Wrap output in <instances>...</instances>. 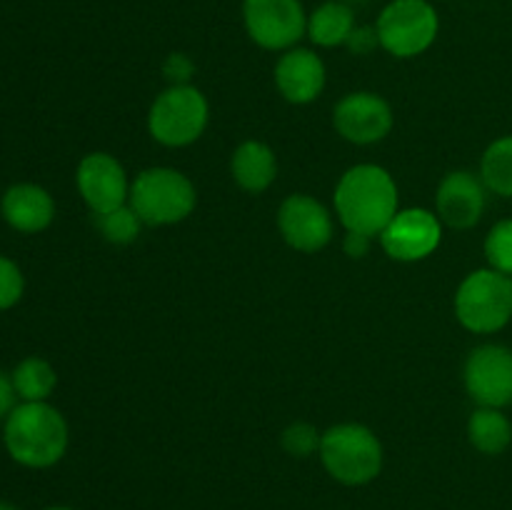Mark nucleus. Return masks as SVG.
Wrapping results in <instances>:
<instances>
[{
    "mask_svg": "<svg viewBox=\"0 0 512 510\" xmlns=\"http://www.w3.org/2000/svg\"><path fill=\"white\" fill-rule=\"evenodd\" d=\"M333 205L345 230L375 238L400 210L398 183L383 165L358 163L340 175Z\"/></svg>",
    "mask_w": 512,
    "mask_h": 510,
    "instance_id": "nucleus-1",
    "label": "nucleus"
},
{
    "mask_svg": "<svg viewBox=\"0 0 512 510\" xmlns=\"http://www.w3.org/2000/svg\"><path fill=\"white\" fill-rule=\"evenodd\" d=\"M5 448L25 468H50L68 450V423L63 413L45 403H20L5 418Z\"/></svg>",
    "mask_w": 512,
    "mask_h": 510,
    "instance_id": "nucleus-2",
    "label": "nucleus"
},
{
    "mask_svg": "<svg viewBox=\"0 0 512 510\" xmlns=\"http://www.w3.org/2000/svg\"><path fill=\"white\" fill-rule=\"evenodd\" d=\"M320 463L328 470V475L338 483L368 485L383 470V443L363 423H338L323 430L320 440Z\"/></svg>",
    "mask_w": 512,
    "mask_h": 510,
    "instance_id": "nucleus-3",
    "label": "nucleus"
},
{
    "mask_svg": "<svg viewBox=\"0 0 512 510\" xmlns=\"http://www.w3.org/2000/svg\"><path fill=\"white\" fill-rule=\"evenodd\" d=\"M128 205L145 225L163 228V225L183 223L193 215L198 205V190L183 170L155 165L145 168L133 180Z\"/></svg>",
    "mask_w": 512,
    "mask_h": 510,
    "instance_id": "nucleus-4",
    "label": "nucleus"
},
{
    "mask_svg": "<svg viewBox=\"0 0 512 510\" xmlns=\"http://www.w3.org/2000/svg\"><path fill=\"white\" fill-rule=\"evenodd\" d=\"M455 318L468 333H500L512 320V278L493 268H478L455 290Z\"/></svg>",
    "mask_w": 512,
    "mask_h": 510,
    "instance_id": "nucleus-5",
    "label": "nucleus"
},
{
    "mask_svg": "<svg viewBox=\"0 0 512 510\" xmlns=\"http://www.w3.org/2000/svg\"><path fill=\"white\" fill-rule=\"evenodd\" d=\"M210 120V105L195 85H168L148 110V130L165 148H185L200 140Z\"/></svg>",
    "mask_w": 512,
    "mask_h": 510,
    "instance_id": "nucleus-6",
    "label": "nucleus"
},
{
    "mask_svg": "<svg viewBox=\"0 0 512 510\" xmlns=\"http://www.w3.org/2000/svg\"><path fill=\"white\" fill-rule=\"evenodd\" d=\"M380 48L395 58H418L435 43L440 30L438 10L430 0H393L378 15Z\"/></svg>",
    "mask_w": 512,
    "mask_h": 510,
    "instance_id": "nucleus-7",
    "label": "nucleus"
},
{
    "mask_svg": "<svg viewBox=\"0 0 512 510\" xmlns=\"http://www.w3.org/2000/svg\"><path fill=\"white\" fill-rule=\"evenodd\" d=\"M250 40L265 50H290L308 35V15L300 0H243Z\"/></svg>",
    "mask_w": 512,
    "mask_h": 510,
    "instance_id": "nucleus-8",
    "label": "nucleus"
},
{
    "mask_svg": "<svg viewBox=\"0 0 512 510\" xmlns=\"http://www.w3.org/2000/svg\"><path fill=\"white\" fill-rule=\"evenodd\" d=\"M463 383L480 408H505L512 403V348L483 343L470 350L463 365Z\"/></svg>",
    "mask_w": 512,
    "mask_h": 510,
    "instance_id": "nucleus-9",
    "label": "nucleus"
},
{
    "mask_svg": "<svg viewBox=\"0 0 512 510\" xmlns=\"http://www.w3.org/2000/svg\"><path fill=\"white\" fill-rule=\"evenodd\" d=\"M443 228L445 225L440 223L435 210L400 208L378 235V240L388 258L398 263H418L440 248Z\"/></svg>",
    "mask_w": 512,
    "mask_h": 510,
    "instance_id": "nucleus-10",
    "label": "nucleus"
},
{
    "mask_svg": "<svg viewBox=\"0 0 512 510\" xmlns=\"http://www.w3.org/2000/svg\"><path fill=\"white\" fill-rule=\"evenodd\" d=\"M393 108L388 100L370 90L343 95L333 108V125L343 140L353 145H375L393 130Z\"/></svg>",
    "mask_w": 512,
    "mask_h": 510,
    "instance_id": "nucleus-11",
    "label": "nucleus"
},
{
    "mask_svg": "<svg viewBox=\"0 0 512 510\" xmlns=\"http://www.w3.org/2000/svg\"><path fill=\"white\" fill-rule=\"evenodd\" d=\"M278 230L298 253H320L335 235L333 213L308 193H293L280 203Z\"/></svg>",
    "mask_w": 512,
    "mask_h": 510,
    "instance_id": "nucleus-12",
    "label": "nucleus"
},
{
    "mask_svg": "<svg viewBox=\"0 0 512 510\" xmlns=\"http://www.w3.org/2000/svg\"><path fill=\"white\" fill-rule=\"evenodd\" d=\"M75 183H78L80 198L95 215H105L128 205L130 185H133L125 173V165L115 155L100 153V150L80 160Z\"/></svg>",
    "mask_w": 512,
    "mask_h": 510,
    "instance_id": "nucleus-13",
    "label": "nucleus"
},
{
    "mask_svg": "<svg viewBox=\"0 0 512 510\" xmlns=\"http://www.w3.org/2000/svg\"><path fill=\"white\" fill-rule=\"evenodd\" d=\"M488 193L483 178L473 170H450L435 193V213L445 228L470 230L483 220L488 208Z\"/></svg>",
    "mask_w": 512,
    "mask_h": 510,
    "instance_id": "nucleus-14",
    "label": "nucleus"
},
{
    "mask_svg": "<svg viewBox=\"0 0 512 510\" xmlns=\"http://www.w3.org/2000/svg\"><path fill=\"white\" fill-rule=\"evenodd\" d=\"M325 63L315 50L310 48H290L280 55L275 65V85L278 93L293 105H308L320 98L325 88Z\"/></svg>",
    "mask_w": 512,
    "mask_h": 510,
    "instance_id": "nucleus-15",
    "label": "nucleus"
},
{
    "mask_svg": "<svg viewBox=\"0 0 512 510\" xmlns=\"http://www.w3.org/2000/svg\"><path fill=\"white\" fill-rule=\"evenodd\" d=\"M5 223L18 233H40L55 218V200L45 188L35 183H18L5 190L0 200Z\"/></svg>",
    "mask_w": 512,
    "mask_h": 510,
    "instance_id": "nucleus-16",
    "label": "nucleus"
},
{
    "mask_svg": "<svg viewBox=\"0 0 512 510\" xmlns=\"http://www.w3.org/2000/svg\"><path fill=\"white\" fill-rule=\"evenodd\" d=\"M230 175L235 185L250 195H260L278 178V158L263 140H245L233 150Z\"/></svg>",
    "mask_w": 512,
    "mask_h": 510,
    "instance_id": "nucleus-17",
    "label": "nucleus"
},
{
    "mask_svg": "<svg viewBox=\"0 0 512 510\" xmlns=\"http://www.w3.org/2000/svg\"><path fill=\"white\" fill-rule=\"evenodd\" d=\"M355 30V10L340 0H328L308 15V38L318 48H338Z\"/></svg>",
    "mask_w": 512,
    "mask_h": 510,
    "instance_id": "nucleus-18",
    "label": "nucleus"
},
{
    "mask_svg": "<svg viewBox=\"0 0 512 510\" xmlns=\"http://www.w3.org/2000/svg\"><path fill=\"white\" fill-rule=\"evenodd\" d=\"M468 440L478 453L503 455L512 443V423L503 408H475L468 420Z\"/></svg>",
    "mask_w": 512,
    "mask_h": 510,
    "instance_id": "nucleus-19",
    "label": "nucleus"
},
{
    "mask_svg": "<svg viewBox=\"0 0 512 510\" xmlns=\"http://www.w3.org/2000/svg\"><path fill=\"white\" fill-rule=\"evenodd\" d=\"M10 378H13L15 393L23 403H45L53 395L55 385H58L55 368L48 360L38 358V355L20 360Z\"/></svg>",
    "mask_w": 512,
    "mask_h": 510,
    "instance_id": "nucleus-20",
    "label": "nucleus"
},
{
    "mask_svg": "<svg viewBox=\"0 0 512 510\" xmlns=\"http://www.w3.org/2000/svg\"><path fill=\"white\" fill-rule=\"evenodd\" d=\"M478 175L490 193L512 198V135H503L485 148Z\"/></svg>",
    "mask_w": 512,
    "mask_h": 510,
    "instance_id": "nucleus-21",
    "label": "nucleus"
},
{
    "mask_svg": "<svg viewBox=\"0 0 512 510\" xmlns=\"http://www.w3.org/2000/svg\"><path fill=\"white\" fill-rule=\"evenodd\" d=\"M145 223L138 218L130 205H123L118 210H110V213L98 215V230L108 243L113 245H130L138 240V235L143 233Z\"/></svg>",
    "mask_w": 512,
    "mask_h": 510,
    "instance_id": "nucleus-22",
    "label": "nucleus"
},
{
    "mask_svg": "<svg viewBox=\"0 0 512 510\" xmlns=\"http://www.w3.org/2000/svg\"><path fill=\"white\" fill-rule=\"evenodd\" d=\"M485 260L488 268L512 278V218L498 220L485 235Z\"/></svg>",
    "mask_w": 512,
    "mask_h": 510,
    "instance_id": "nucleus-23",
    "label": "nucleus"
},
{
    "mask_svg": "<svg viewBox=\"0 0 512 510\" xmlns=\"http://www.w3.org/2000/svg\"><path fill=\"white\" fill-rule=\"evenodd\" d=\"M320 440H323V433L313 423H308V420H295L280 435V445L293 458H310V455H315L320 450Z\"/></svg>",
    "mask_w": 512,
    "mask_h": 510,
    "instance_id": "nucleus-24",
    "label": "nucleus"
},
{
    "mask_svg": "<svg viewBox=\"0 0 512 510\" xmlns=\"http://www.w3.org/2000/svg\"><path fill=\"white\" fill-rule=\"evenodd\" d=\"M25 278L20 273L18 263L0 255V310H8L23 298Z\"/></svg>",
    "mask_w": 512,
    "mask_h": 510,
    "instance_id": "nucleus-25",
    "label": "nucleus"
},
{
    "mask_svg": "<svg viewBox=\"0 0 512 510\" xmlns=\"http://www.w3.org/2000/svg\"><path fill=\"white\" fill-rule=\"evenodd\" d=\"M195 63L185 53H170L163 63V75L170 85H190Z\"/></svg>",
    "mask_w": 512,
    "mask_h": 510,
    "instance_id": "nucleus-26",
    "label": "nucleus"
},
{
    "mask_svg": "<svg viewBox=\"0 0 512 510\" xmlns=\"http://www.w3.org/2000/svg\"><path fill=\"white\" fill-rule=\"evenodd\" d=\"M345 48L353 55H370L375 48H380L378 28L375 25H355V30L350 33Z\"/></svg>",
    "mask_w": 512,
    "mask_h": 510,
    "instance_id": "nucleus-27",
    "label": "nucleus"
},
{
    "mask_svg": "<svg viewBox=\"0 0 512 510\" xmlns=\"http://www.w3.org/2000/svg\"><path fill=\"white\" fill-rule=\"evenodd\" d=\"M373 243H375L373 235L345 230L343 250H345V255H348V258H353V260L365 258V255H370V250H373Z\"/></svg>",
    "mask_w": 512,
    "mask_h": 510,
    "instance_id": "nucleus-28",
    "label": "nucleus"
},
{
    "mask_svg": "<svg viewBox=\"0 0 512 510\" xmlns=\"http://www.w3.org/2000/svg\"><path fill=\"white\" fill-rule=\"evenodd\" d=\"M15 400H18V393H15L13 378L0 370V418H8L13 413Z\"/></svg>",
    "mask_w": 512,
    "mask_h": 510,
    "instance_id": "nucleus-29",
    "label": "nucleus"
},
{
    "mask_svg": "<svg viewBox=\"0 0 512 510\" xmlns=\"http://www.w3.org/2000/svg\"><path fill=\"white\" fill-rule=\"evenodd\" d=\"M0 510H18V508H13L10 503H3V500H0Z\"/></svg>",
    "mask_w": 512,
    "mask_h": 510,
    "instance_id": "nucleus-30",
    "label": "nucleus"
},
{
    "mask_svg": "<svg viewBox=\"0 0 512 510\" xmlns=\"http://www.w3.org/2000/svg\"><path fill=\"white\" fill-rule=\"evenodd\" d=\"M340 3H345V5H350V8H353V3H365V0H340Z\"/></svg>",
    "mask_w": 512,
    "mask_h": 510,
    "instance_id": "nucleus-31",
    "label": "nucleus"
},
{
    "mask_svg": "<svg viewBox=\"0 0 512 510\" xmlns=\"http://www.w3.org/2000/svg\"><path fill=\"white\" fill-rule=\"evenodd\" d=\"M45 510H70V508H58V505H55V508H45Z\"/></svg>",
    "mask_w": 512,
    "mask_h": 510,
    "instance_id": "nucleus-32",
    "label": "nucleus"
}]
</instances>
